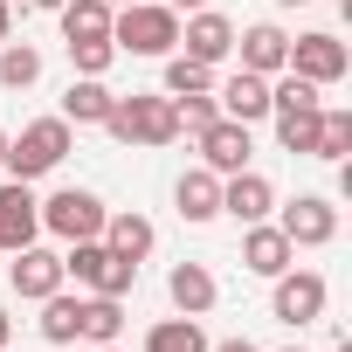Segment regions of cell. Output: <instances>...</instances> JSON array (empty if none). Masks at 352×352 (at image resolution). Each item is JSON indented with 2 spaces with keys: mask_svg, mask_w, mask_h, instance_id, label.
<instances>
[{
  "mask_svg": "<svg viewBox=\"0 0 352 352\" xmlns=\"http://www.w3.org/2000/svg\"><path fill=\"white\" fill-rule=\"evenodd\" d=\"M283 352H304V345H283Z\"/></svg>",
  "mask_w": 352,
  "mask_h": 352,
  "instance_id": "ab89813d",
  "label": "cell"
},
{
  "mask_svg": "<svg viewBox=\"0 0 352 352\" xmlns=\"http://www.w3.org/2000/svg\"><path fill=\"white\" fill-rule=\"evenodd\" d=\"M173 208H180V221H214L221 214V173H208V166H187L180 180H173Z\"/></svg>",
  "mask_w": 352,
  "mask_h": 352,
  "instance_id": "e0dca14e",
  "label": "cell"
},
{
  "mask_svg": "<svg viewBox=\"0 0 352 352\" xmlns=\"http://www.w3.org/2000/svg\"><path fill=\"white\" fill-rule=\"evenodd\" d=\"M208 352H263L256 338H221V345H208Z\"/></svg>",
  "mask_w": 352,
  "mask_h": 352,
  "instance_id": "4dcf8cb0",
  "label": "cell"
},
{
  "mask_svg": "<svg viewBox=\"0 0 352 352\" xmlns=\"http://www.w3.org/2000/svg\"><path fill=\"white\" fill-rule=\"evenodd\" d=\"M111 104H118V97H111L104 76H76V83L63 90V111H56V118H69V124H104Z\"/></svg>",
  "mask_w": 352,
  "mask_h": 352,
  "instance_id": "ffe728a7",
  "label": "cell"
},
{
  "mask_svg": "<svg viewBox=\"0 0 352 352\" xmlns=\"http://www.w3.org/2000/svg\"><path fill=\"white\" fill-rule=\"evenodd\" d=\"M69 131H76L69 118H35V124H21V138H8V159H0V166H8V180H28V187L49 180V173L69 159V145H76Z\"/></svg>",
  "mask_w": 352,
  "mask_h": 352,
  "instance_id": "3957f363",
  "label": "cell"
},
{
  "mask_svg": "<svg viewBox=\"0 0 352 352\" xmlns=\"http://www.w3.org/2000/svg\"><path fill=\"white\" fill-rule=\"evenodd\" d=\"M173 111H180V138H201L214 118H221V104H214V90L208 97H173Z\"/></svg>",
  "mask_w": 352,
  "mask_h": 352,
  "instance_id": "f1b7e54d",
  "label": "cell"
},
{
  "mask_svg": "<svg viewBox=\"0 0 352 352\" xmlns=\"http://www.w3.org/2000/svg\"><path fill=\"white\" fill-rule=\"evenodd\" d=\"M166 297H173V311H180V318H208L214 297H221V283H214L208 263H173V270H166Z\"/></svg>",
  "mask_w": 352,
  "mask_h": 352,
  "instance_id": "4fadbf2b",
  "label": "cell"
},
{
  "mask_svg": "<svg viewBox=\"0 0 352 352\" xmlns=\"http://www.w3.org/2000/svg\"><path fill=\"white\" fill-rule=\"evenodd\" d=\"M8 331H14V318H8V311H0V352H8Z\"/></svg>",
  "mask_w": 352,
  "mask_h": 352,
  "instance_id": "836d02e7",
  "label": "cell"
},
{
  "mask_svg": "<svg viewBox=\"0 0 352 352\" xmlns=\"http://www.w3.org/2000/svg\"><path fill=\"white\" fill-rule=\"evenodd\" d=\"M76 304H83V297H69V290L42 297V324H35V331H42L49 345H76Z\"/></svg>",
  "mask_w": 352,
  "mask_h": 352,
  "instance_id": "4316f807",
  "label": "cell"
},
{
  "mask_svg": "<svg viewBox=\"0 0 352 352\" xmlns=\"http://www.w3.org/2000/svg\"><path fill=\"white\" fill-rule=\"evenodd\" d=\"M173 14H201V8H214V0H166Z\"/></svg>",
  "mask_w": 352,
  "mask_h": 352,
  "instance_id": "1f68e13d",
  "label": "cell"
},
{
  "mask_svg": "<svg viewBox=\"0 0 352 352\" xmlns=\"http://www.w3.org/2000/svg\"><path fill=\"white\" fill-rule=\"evenodd\" d=\"M324 111V104H318ZM318 111H283L276 118V145L290 152V159H311V145H318Z\"/></svg>",
  "mask_w": 352,
  "mask_h": 352,
  "instance_id": "83f0119b",
  "label": "cell"
},
{
  "mask_svg": "<svg viewBox=\"0 0 352 352\" xmlns=\"http://www.w3.org/2000/svg\"><path fill=\"white\" fill-rule=\"evenodd\" d=\"M180 56H194V63H228L235 56V21L228 14H214V8H201V14H180Z\"/></svg>",
  "mask_w": 352,
  "mask_h": 352,
  "instance_id": "9c48e42d",
  "label": "cell"
},
{
  "mask_svg": "<svg viewBox=\"0 0 352 352\" xmlns=\"http://www.w3.org/2000/svg\"><path fill=\"white\" fill-rule=\"evenodd\" d=\"M118 331H124V297H83L76 304V338H90V345H118Z\"/></svg>",
  "mask_w": 352,
  "mask_h": 352,
  "instance_id": "44dd1931",
  "label": "cell"
},
{
  "mask_svg": "<svg viewBox=\"0 0 352 352\" xmlns=\"http://www.w3.org/2000/svg\"><path fill=\"white\" fill-rule=\"evenodd\" d=\"M208 90H214V69H208V63H194V56H180V49L166 56V97H208Z\"/></svg>",
  "mask_w": 352,
  "mask_h": 352,
  "instance_id": "484cf974",
  "label": "cell"
},
{
  "mask_svg": "<svg viewBox=\"0 0 352 352\" xmlns=\"http://www.w3.org/2000/svg\"><path fill=\"white\" fill-rule=\"evenodd\" d=\"M63 276H76V283H83V290H97V297H131V290H138V263H124V256H118V249H104L97 235H90V242H69Z\"/></svg>",
  "mask_w": 352,
  "mask_h": 352,
  "instance_id": "277c9868",
  "label": "cell"
},
{
  "mask_svg": "<svg viewBox=\"0 0 352 352\" xmlns=\"http://www.w3.org/2000/svg\"><path fill=\"white\" fill-rule=\"evenodd\" d=\"M104 201L90 194V187H56L49 201H42V235H56V242H90V235H104Z\"/></svg>",
  "mask_w": 352,
  "mask_h": 352,
  "instance_id": "5b68a950",
  "label": "cell"
},
{
  "mask_svg": "<svg viewBox=\"0 0 352 352\" xmlns=\"http://www.w3.org/2000/svg\"><path fill=\"white\" fill-rule=\"evenodd\" d=\"M290 263H297V249H290V235L276 221H249L242 228V270L249 276H283Z\"/></svg>",
  "mask_w": 352,
  "mask_h": 352,
  "instance_id": "7c38bea8",
  "label": "cell"
},
{
  "mask_svg": "<svg viewBox=\"0 0 352 352\" xmlns=\"http://www.w3.org/2000/svg\"><path fill=\"white\" fill-rule=\"evenodd\" d=\"M104 249H118L124 263H145L152 256V242H159V228L138 214V208H124V214H104V235H97Z\"/></svg>",
  "mask_w": 352,
  "mask_h": 352,
  "instance_id": "d6986e66",
  "label": "cell"
},
{
  "mask_svg": "<svg viewBox=\"0 0 352 352\" xmlns=\"http://www.w3.org/2000/svg\"><path fill=\"white\" fill-rule=\"evenodd\" d=\"M42 83V49L35 42H0V90H35Z\"/></svg>",
  "mask_w": 352,
  "mask_h": 352,
  "instance_id": "cb8c5ba5",
  "label": "cell"
},
{
  "mask_svg": "<svg viewBox=\"0 0 352 352\" xmlns=\"http://www.w3.org/2000/svg\"><path fill=\"white\" fill-rule=\"evenodd\" d=\"M8 283H14V297L42 304V297H56L69 276H63V256H56V249L28 242V249H14V263H8Z\"/></svg>",
  "mask_w": 352,
  "mask_h": 352,
  "instance_id": "30bf717a",
  "label": "cell"
},
{
  "mask_svg": "<svg viewBox=\"0 0 352 352\" xmlns=\"http://www.w3.org/2000/svg\"><path fill=\"white\" fill-rule=\"evenodd\" d=\"M276 8H304V0H276Z\"/></svg>",
  "mask_w": 352,
  "mask_h": 352,
  "instance_id": "d590c367",
  "label": "cell"
},
{
  "mask_svg": "<svg viewBox=\"0 0 352 352\" xmlns=\"http://www.w3.org/2000/svg\"><path fill=\"white\" fill-rule=\"evenodd\" d=\"M276 228L290 235V249H324V242H338V208H331L324 194H297V201L276 214Z\"/></svg>",
  "mask_w": 352,
  "mask_h": 352,
  "instance_id": "ba28073f",
  "label": "cell"
},
{
  "mask_svg": "<svg viewBox=\"0 0 352 352\" xmlns=\"http://www.w3.org/2000/svg\"><path fill=\"white\" fill-rule=\"evenodd\" d=\"M194 145H201V166H208V173H221V180L249 166V124H235V118H214Z\"/></svg>",
  "mask_w": 352,
  "mask_h": 352,
  "instance_id": "9a60e30c",
  "label": "cell"
},
{
  "mask_svg": "<svg viewBox=\"0 0 352 352\" xmlns=\"http://www.w3.org/2000/svg\"><path fill=\"white\" fill-rule=\"evenodd\" d=\"M14 35V0H0V42Z\"/></svg>",
  "mask_w": 352,
  "mask_h": 352,
  "instance_id": "d6a6232c",
  "label": "cell"
},
{
  "mask_svg": "<svg viewBox=\"0 0 352 352\" xmlns=\"http://www.w3.org/2000/svg\"><path fill=\"white\" fill-rule=\"evenodd\" d=\"M0 159H8V131H0Z\"/></svg>",
  "mask_w": 352,
  "mask_h": 352,
  "instance_id": "8d00e7d4",
  "label": "cell"
},
{
  "mask_svg": "<svg viewBox=\"0 0 352 352\" xmlns=\"http://www.w3.org/2000/svg\"><path fill=\"white\" fill-rule=\"evenodd\" d=\"M345 152H352V111H318V145H311V159H331V166H345Z\"/></svg>",
  "mask_w": 352,
  "mask_h": 352,
  "instance_id": "d4e9b609",
  "label": "cell"
},
{
  "mask_svg": "<svg viewBox=\"0 0 352 352\" xmlns=\"http://www.w3.org/2000/svg\"><path fill=\"white\" fill-rule=\"evenodd\" d=\"M111 42H118V56L166 63L173 49H180V14H173L166 0H131V8L111 14Z\"/></svg>",
  "mask_w": 352,
  "mask_h": 352,
  "instance_id": "6da1fadb",
  "label": "cell"
},
{
  "mask_svg": "<svg viewBox=\"0 0 352 352\" xmlns=\"http://www.w3.org/2000/svg\"><path fill=\"white\" fill-rule=\"evenodd\" d=\"M28 242H42V201L28 194V180H8L0 187V249H28Z\"/></svg>",
  "mask_w": 352,
  "mask_h": 352,
  "instance_id": "8fae6325",
  "label": "cell"
},
{
  "mask_svg": "<svg viewBox=\"0 0 352 352\" xmlns=\"http://www.w3.org/2000/svg\"><path fill=\"white\" fill-rule=\"evenodd\" d=\"M235 49H242V69H256V76H283V69H290V35H283L276 21L235 28Z\"/></svg>",
  "mask_w": 352,
  "mask_h": 352,
  "instance_id": "2e32d148",
  "label": "cell"
},
{
  "mask_svg": "<svg viewBox=\"0 0 352 352\" xmlns=\"http://www.w3.org/2000/svg\"><path fill=\"white\" fill-rule=\"evenodd\" d=\"M90 352H118V345H90Z\"/></svg>",
  "mask_w": 352,
  "mask_h": 352,
  "instance_id": "74e56055",
  "label": "cell"
},
{
  "mask_svg": "<svg viewBox=\"0 0 352 352\" xmlns=\"http://www.w3.org/2000/svg\"><path fill=\"white\" fill-rule=\"evenodd\" d=\"M69 63H76V76H104V69L118 63V42H111V35H97V42H69Z\"/></svg>",
  "mask_w": 352,
  "mask_h": 352,
  "instance_id": "f546056e",
  "label": "cell"
},
{
  "mask_svg": "<svg viewBox=\"0 0 352 352\" xmlns=\"http://www.w3.org/2000/svg\"><path fill=\"white\" fill-rule=\"evenodd\" d=\"M270 283H276V290H270V318H276V324L304 331V324H318V318H324L331 283H324L318 270H283V276H270Z\"/></svg>",
  "mask_w": 352,
  "mask_h": 352,
  "instance_id": "8992f818",
  "label": "cell"
},
{
  "mask_svg": "<svg viewBox=\"0 0 352 352\" xmlns=\"http://www.w3.org/2000/svg\"><path fill=\"white\" fill-rule=\"evenodd\" d=\"M104 131H111L118 145H173V138H180V111H173L166 90H131V97L111 104Z\"/></svg>",
  "mask_w": 352,
  "mask_h": 352,
  "instance_id": "7a4b0ae2",
  "label": "cell"
},
{
  "mask_svg": "<svg viewBox=\"0 0 352 352\" xmlns=\"http://www.w3.org/2000/svg\"><path fill=\"white\" fill-rule=\"evenodd\" d=\"M290 69H297L304 83L331 90V83H345L352 56H345V42H338L331 28H311V35H290Z\"/></svg>",
  "mask_w": 352,
  "mask_h": 352,
  "instance_id": "52a82bcc",
  "label": "cell"
},
{
  "mask_svg": "<svg viewBox=\"0 0 352 352\" xmlns=\"http://www.w3.org/2000/svg\"><path fill=\"white\" fill-rule=\"evenodd\" d=\"M221 214H235L242 228H249V221H270V214H276V187L263 180V173L242 166V173H228V180H221Z\"/></svg>",
  "mask_w": 352,
  "mask_h": 352,
  "instance_id": "5bb4252c",
  "label": "cell"
},
{
  "mask_svg": "<svg viewBox=\"0 0 352 352\" xmlns=\"http://www.w3.org/2000/svg\"><path fill=\"white\" fill-rule=\"evenodd\" d=\"M63 42H97V35H111V0H63Z\"/></svg>",
  "mask_w": 352,
  "mask_h": 352,
  "instance_id": "7402d4cb",
  "label": "cell"
},
{
  "mask_svg": "<svg viewBox=\"0 0 352 352\" xmlns=\"http://www.w3.org/2000/svg\"><path fill=\"white\" fill-rule=\"evenodd\" d=\"M214 104H221V118H235V124H256V118H270V76H256V69H235L228 83H214Z\"/></svg>",
  "mask_w": 352,
  "mask_h": 352,
  "instance_id": "ac0fdd59",
  "label": "cell"
},
{
  "mask_svg": "<svg viewBox=\"0 0 352 352\" xmlns=\"http://www.w3.org/2000/svg\"><path fill=\"white\" fill-rule=\"evenodd\" d=\"M111 8H131V0H111Z\"/></svg>",
  "mask_w": 352,
  "mask_h": 352,
  "instance_id": "f35d334b",
  "label": "cell"
},
{
  "mask_svg": "<svg viewBox=\"0 0 352 352\" xmlns=\"http://www.w3.org/2000/svg\"><path fill=\"white\" fill-rule=\"evenodd\" d=\"M145 352H208V331H201V318H159L152 331H145Z\"/></svg>",
  "mask_w": 352,
  "mask_h": 352,
  "instance_id": "603a6c76",
  "label": "cell"
},
{
  "mask_svg": "<svg viewBox=\"0 0 352 352\" xmlns=\"http://www.w3.org/2000/svg\"><path fill=\"white\" fill-rule=\"evenodd\" d=\"M28 8H42V14H56V8H63V0H28Z\"/></svg>",
  "mask_w": 352,
  "mask_h": 352,
  "instance_id": "e575fe53",
  "label": "cell"
}]
</instances>
